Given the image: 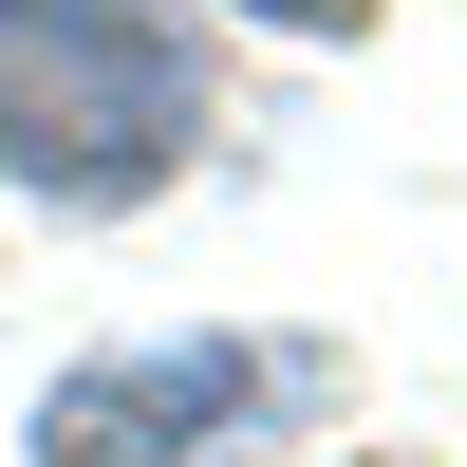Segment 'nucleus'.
<instances>
[{
  "label": "nucleus",
  "mask_w": 467,
  "mask_h": 467,
  "mask_svg": "<svg viewBox=\"0 0 467 467\" xmlns=\"http://www.w3.org/2000/svg\"><path fill=\"white\" fill-rule=\"evenodd\" d=\"M206 150V19L187 0H0V187L150 206Z\"/></svg>",
  "instance_id": "f257e3e1"
},
{
  "label": "nucleus",
  "mask_w": 467,
  "mask_h": 467,
  "mask_svg": "<svg viewBox=\"0 0 467 467\" xmlns=\"http://www.w3.org/2000/svg\"><path fill=\"white\" fill-rule=\"evenodd\" d=\"M299 374L224 356V337H169V356H94L57 411H37V467H206L224 431H262Z\"/></svg>",
  "instance_id": "f03ea898"
},
{
  "label": "nucleus",
  "mask_w": 467,
  "mask_h": 467,
  "mask_svg": "<svg viewBox=\"0 0 467 467\" xmlns=\"http://www.w3.org/2000/svg\"><path fill=\"white\" fill-rule=\"evenodd\" d=\"M244 19H299V37H356L374 0H244Z\"/></svg>",
  "instance_id": "7ed1b4c3"
}]
</instances>
